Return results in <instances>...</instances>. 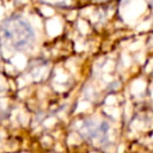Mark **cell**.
<instances>
[{"mask_svg": "<svg viewBox=\"0 0 153 153\" xmlns=\"http://www.w3.org/2000/svg\"><path fill=\"white\" fill-rule=\"evenodd\" d=\"M1 35L12 48L18 50L30 47L35 41L33 27L22 16H13L6 19L1 26Z\"/></svg>", "mask_w": 153, "mask_h": 153, "instance_id": "1", "label": "cell"}, {"mask_svg": "<svg viewBox=\"0 0 153 153\" xmlns=\"http://www.w3.org/2000/svg\"><path fill=\"white\" fill-rule=\"evenodd\" d=\"M108 131H109V126L105 122L88 121L81 128V133L87 139H90V140H99V141H103L108 136Z\"/></svg>", "mask_w": 153, "mask_h": 153, "instance_id": "2", "label": "cell"}, {"mask_svg": "<svg viewBox=\"0 0 153 153\" xmlns=\"http://www.w3.org/2000/svg\"><path fill=\"white\" fill-rule=\"evenodd\" d=\"M44 1H48V2H60L61 0H44Z\"/></svg>", "mask_w": 153, "mask_h": 153, "instance_id": "3", "label": "cell"}]
</instances>
